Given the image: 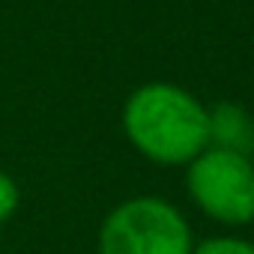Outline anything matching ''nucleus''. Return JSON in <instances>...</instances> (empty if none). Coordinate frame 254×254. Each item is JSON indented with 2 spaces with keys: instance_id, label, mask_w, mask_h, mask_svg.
Segmentation results:
<instances>
[{
  "instance_id": "f257e3e1",
  "label": "nucleus",
  "mask_w": 254,
  "mask_h": 254,
  "mask_svg": "<svg viewBox=\"0 0 254 254\" xmlns=\"http://www.w3.org/2000/svg\"><path fill=\"white\" fill-rule=\"evenodd\" d=\"M123 129L147 159L191 165L209 147V111L183 87L147 84L126 102Z\"/></svg>"
},
{
  "instance_id": "20e7f679",
  "label": "nucleus",
  "mask_w": 254,
  "mask_h": 254,
  "mask_svg": "<svg viewBox=\"0 0 254 254\" xmlns=\"http://www.w3.org/2000/svg\"><path fill=\"white\" fill-rule=\"evenodd\" d=\"M209 141H218L221 150L248 156V147L254 144V126L248 114L236 105H218L209 111Z\"/></svg>"
},
{
  "instance_id": "423d86ee",
  "label": "nucleus",
  "mask_w": 254,
  "mask_h": 254,
  "mask_svg": "<svg viewBox=\"0 0 254 254\" xmlns=\"http://www.w3.org/2000/svg\"><path fill=\"white\" fill-rule=\"evenodd\" d=\"M18 200H21V194H18L15 180L0 171V224H6L12 218V212L18 209Z\"/></svg>"
},
{
  "instance_id": "7ed1b4c3",
  "label": "nucleus",
  "mask_w": 254,
  "mask_h": 254,
  "mask_svg": "<svg viewBox=\"0 0 254 254\" xmlns=\"http://www.w3.org/2000/svg\"><path fill=\"white\" fill-rule=\"evenodd\" d=\"M189 194L194 203L221 224H251L254 221V165L248 156L206 147L189 165Z\"/></svg>"
},
{
  "instance_id": "39448f33",
  "label": "nucleus",
  "mask_w": 254,
  "mask_h": 254,
  "mask_svg": "<svg viewBox=\"0 0 254 254\" xmlns=\"http://www.w3.org/2000/svg\"><path fill=\"white\" fill-rule=\"evenodd\" d=\"M191 254H254V245L236 236H212L191 248Z\"/></svg>"
},
{
  "instance_id": "f03ea898",
  "label": "nucleus",
  "mask_w": 254,
  "mask_h": 254,
  "mask_svg": "<svg viewBox=\"0 0 254 254\" xmlns=\"http://www.w3.org/2000/svg\"><path fill=\"white\" fill-rule=\"evenodd\" d=\"M191 248L189 221L162 197L120 203L99 230V254H191Z\"/></svg>"
}]
</instances>
